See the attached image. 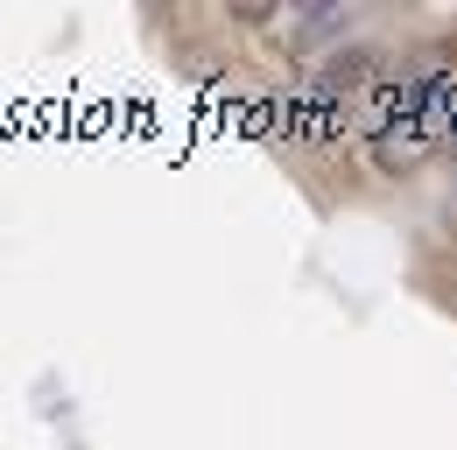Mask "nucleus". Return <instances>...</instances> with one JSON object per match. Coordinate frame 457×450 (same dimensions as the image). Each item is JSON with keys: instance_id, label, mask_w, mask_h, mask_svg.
I'll list each match as a JSON object with an SVG mask.
<instances>
[{"instance_id": "1", "label": "nucleus", "mask_w": 457, "mask_h": 450, "mask_svg": "<svg viewBox=\"0 0 457 450\" xmlns=\"http://www.w3.org/2000/svg\"><path fill=\"white\" fill-rule=\"evenodd\" d=\"M373 85V50H338L317 78H310V92H317V106L331 112L338 99H352V92H366Z\"/></svg>"}]
</instances>
